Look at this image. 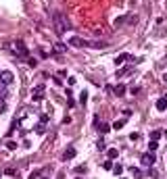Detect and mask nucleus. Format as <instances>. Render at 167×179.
I'll return each instance as SVG.
<instances>
[{"label": "nucleus", "instance_id": "f257e3e1", "mask_svg": "<svg viewBox=\"0 0 167 179\" xmlns=\"http://www.w3.org/2000/svg\"><path fill=\"white\" fill-rule=\"evenodd\" d=\"M52 21H54V27H57V31H59V34H65V31H69V29H71L69 19H67L63 13H54V15H52Z\"/></svg>", "mask_w": 167, "mask_h": 179}, {"label": "nucleus", "instance_id": "f03ea898", "mask_svg": "<svg viewBox=\"0 0 167 179\" xmlns=\"http://www.w3.org/2000/svg\"><path fill=\"white\" fill-rule=\"evenodd\" d=\"M13 79H15V75H13L11 71H2V73H0V85L6 88V85L13 84Z\"/></svg>", "mask_w": 167, "mask_h": 179}, {"label": "nucleus", "instance_id": "7ed1b4c3", "mask_svg": "<svg viewBox=\"0 0 167 179\" xmlns=\"http://www.w3.org/2000/svg\"><path fill=\"white\" fill-rule=\"evenodd\" d=\"M13 48H15V52H17V54H21V56H27V46H25L21 40L13 42Z\"/></svg>", "mask_w": 167, "mask_h": 179}, {"label": "nucleus", "instance_id": "20e7f679", "mask_svg": "<svg viewBox=\"0 0 167 179\" xmlns=\"http://www.w3.org/2000/svg\"><path fill=\"white\" fill-rule=\"evenodd\" d=\"M140 160H142L144 167H153V165H155V154H153V152H146V154H142Z\"/></svg>", "mask_w": 167, "mask_h": 179}, {"label": "nucleus", "instance_id": "39448f33", "mask_svg": "<svg viewBox=\"0 0 167 179\" xmlns=\"http://www.w3.org/2000/svg\"><path fill=\"white\" fill-rule=\"evenodd\" d=\"M32 98H34L36 102H40V100L44 98V85H36V88H34V94H32Z\"/></svg>", "mask_w": 167, "mask_h": 179}, {"label": "nucleus", "instance_id": "423d86ee", "mask_svg": "<svg viewBox=\"0 0 167 179\" xmlns=\"http://www.w3.org/2000/svg\"><path fill=\"white\" fill-rule=\"evenodd\" d=\"M69 44H71L73 48H84V46H86V42H84L82 38H77V36H73L71 40H69Z\"/></svg>", "mask_w": 167, "mask_h": 179}, {"label": "nucleus", "instance_id": "0eeeda50", "mask_svg": "<svg viewBox=\"0 0 167 179\" xmlns=\"http://www.w3.org/2000/svg\"><path fill=\"white\" fill-rule=\"evenodd\" d=\"M88 46H90V48H107L109 44L105 42V40H92V42H90Z\"/></svg>", "mask_w": 167, "mask_h": 179}, {"label": "nucleus", "instance_id": "6e6552de", "mask_svg": "<svg viewBox=\"0 0 167 179\" xmlns=\"http://www.w3.org/2000/svg\"><path fill=\"white\" fill-rule=\"evenodd\" d=\"M113 92H115L117 96H125L128 88H125V84H119V85H115V88H113Z\"/></svg>", "mask_w": 167, "mask_h": 179}, {"label": "nucleus", "instance_id": "1a4fd4ad", "mask_svg": "<svg viewBox=\"0 0 167 179\" xmlns=\"http://www.w3.org/2000/svg\"><path fill=\"white\" fill-rule=\"evenodd\" d=\"M157 110H161V113L167 110V98H159L157 100Z\"/></svg>", "mask_w": 167, "mask_h": 179}, {"label": "nucleus", "instance_id": "9d476101", "mask_svg": "<svg viewBox=\"0 0 167 179\" xmlns=\"http://www.w3.org/2000/svg\"><path fill=\"white\" fill-rule=\"evenodd\" d=\"M73 156H75V148H73V146H69V148L65 150V154H63V158H65V160H71Z\"/></svg>", "mask_w": 167, "mask_h": 179}, {"label": "nucleus", "instance_id": "9b49d317", "mask_svg": "<svg viewBox=\"0 0 167 179\" xmlns=\"http://www.w3.org/2000/svg\"><path fill=\"white\" fill-rule=\"evenodd\" d=\"M125 60H132L130 54H121V56H117V60H115V65H123Z\"/></svg>", "mask_w": 167, "mask_h": 179}, {"label": "nucleus", "instance_id": "f8f14e48", "mask_svg": "<svg viewBox=\"0 0 167 179\" xmlns=\"http://www.w3.org/2000/svg\"><path fill=\"white\" fill-rule=\"evenodd\" d=\"M107 154H109V158H117V156H119V150H117V148H109Z\"/></svg>", "mask_w": 167, "mask_h": 179}, {"label": "nucleus", "instance_id": "ddd939ff", "mask_svg": "<svg viewBox=\"0 0 167 179\" xmlns=\"http://www.w3.org/2000/svg\"><path fill=\"white\" fill-rule=\"evenodd\" d=\"M123 125H125V121L119 119V121H115V123H113V129H117V131H119V129H123Z\"/></svg>", "mask_w": 167, "mask_h": 179}, {"label": "nucleus", "instance_id": "4468645a", "mask_svg": "<svg viewBox=\"0 0 167 179\" xmlns=\"http://www.w3.org/2000/svg\"><path fill=\"white\" fill-rule=\"evenodd\" d=\"M109 129H111V125H109V123H100V125H98V131H100V133H107Z\"/></svg>", "mask_w": 167, "mask_h": 179}, {"label": "nucleus", "instance_id": "2eb2a0df", "mask_svg": "<svg viewBox=\"0 0 167 179\" xmlns=\"http://www.w3.org/2000/svg\"><path fill=\"white\" fill-rule=\"evenodd\" d=\"M96 148H98V150H107V142H105V140L100 138V140L96 142Z\"/></svg>", "mask_w": 167, "mask_h": 179}, {"label": "nucleus", "instance_id": "dca6fc26", "mask_svg": "<svg viewBox=\"0 0 167 179\" xmlns=\"http://www.w3.org/2000/svg\"><path fill=\"white\" fill-rule=\"evenodd\" d=\"M157 148H159V142H157V140H150V144H148V150H150V152H155Z\"/></svg>", "mask_w": 167, "mask_h": 179}, {"label": "nucleus", "instance_id": "f3484780", "mask_svg": "<svg viewBox=\"0 0 167 179\" xmlns=\"http://www.w3.org/2000/svg\"><path fill=\"white\" fill-rule=\"evenodd\" d=\"M132 175H134V179H140L142 177V171L140 169H132Z\"/></svg>", "mask_w": 167, "mask_h": 179}, {"label": "nucleus", "instance_id": "a211bd4d", "mask_svg": "<svg viewBox=\"0 0 167 179\" xmlns=\"http://www.w3.org/2000/svg\"><path fill=\"white\" fill-rule=\"evenodd\" d=\"M6 110V98H0V115Z\"/></svg>", "mask_w": 167, "mask_h": 179}, {"label": "nucleus", "instance_id": "6ab92c4d", "mask_svg": "<svg viewBox=\"0 0 167 179\" xmlns=\"http://www.w3.org/2000/svg\"><path fill=\"white\" fill-rule=\"evenodd\" d=\"M113 173H115V175H121V173H123V167H121V165H115V167H113Z\"/></svg>", "mask_w": 167, "mask_h": 179}, {"label": "nucleus", "instance_id": "aec40b11", "mask_svg": "<svg viewBox=\"0 0 167 179\" xmlns=\"http://www.w3.org/2000/svg\"><path fill=\"white\" fill-rule=\"evenodd\" d=\"M44 125H46V123H38V125H36V131L38 133H44V129H46Z\"/></svg>", "mask_w": 167, "mask_h": 179}, {"label": "nucleus", "instance_id": "412c9836", "mask_svg": "<svg viewBox=\"0 0 167 179\" xmlns=\"http://www.w3.org/2000/svg\"><path fill=\"white\" fill-rule=\"evenodd\" d=\"M159 138H161V131L159 129H155V131L150 133V140H159Z\"/></svg>", "mask_w": 167, "mask_h": 179}, {"label": "nucleus", "instance_id": "4be33fe9", "mask_svg": "<svg viewBox=\"0 0 167 179\" xmlns=\"http://www.w3.org/2000/svg\"><path fill=\"white\" fill-rule=\"evenodd\" d=\"M6 148H9V150H15V148H17V142L9 140V142H6Z\"/></svg>", "mask_w": 167, "mask_h": 179}, {"label": "nucleus", "instance_id": "5701e85b", "mask_svg": "<svg viewBox=\"0 0 167 179\" xmlns=\"http://www.w3.org/2000/svg\"><path fill=\"white\" fill-rule=\"evenodd\" d=\"M86 100H88V92H82V96H80V102H82V104H86Z\"/></svg>", "mask_w": 167, "mask_h": 179}, {"label": "nucleus", "instance_id": "b1692460", "mask_svg": "<svg viewBox=\"0 0 167 179\" xmlns=\"http://www.w3.org/2000/svg\"><path fill=\"white\" fill-rule=\"evenodd\" d=\"M57 50H61V52H65V50H67V46H65L63 42H59V44H57Z\"/></svg>", "mask_w": 167, "mask_h": 179}, {"label": "nucleus", "instance_id": "393cba45", "mask_svg": "<svg viewBox=\"0 0 167 179\" xmlns=\"http://www.w3.org/2000/svg\"><path fill=\"white\" fill-rule=\"evenodd\" d=\"M27 60H29V67H36V65H38L36 59H27Z\"/></svg>", "mask_w": 167, "mask_h": 179}, {"label": "nucleus", "instance_id": "a878e982", "mask_svg": "<svg viewBox=\"0 0 167 179\" xmlns=\"http://www.w3.org/2000/svg\"><path fill=\"white\" fill-rule=\"evenodd\" d=\"M65 75H67V71H65V69H63V71H59V75H57V77H59V79H63V77H65Z\"/></svg>", "mask_w": 167, "mask_h": 179}, {"label": "nucleus", "instance_id": "bb28decb", "mask_svg": "<svg viewBox=\"0 0 167 179\" xmlns=\"http://www.w3.org/2000/svg\"><path fill=\"white\" fill-rule=\"evenodd\" d=\"M163 81H167V73H165V75H163Z\"/></svg>", "mask_w": 167, "mask_h": 179}, {"label": "nucleus", "instance_id": "cd10ccee", "mask_svg": "<svg viewBox=\"0 0 167 179\" xmlns=\"http://www.w3.org/2000/svg\"><path fill=\"white\" fill-rule=\"evenodd\" d=\"M40 179H48V177H40Z\"/></svg>", "mask_w": 167, "mask_h": 179}, {"label": "nucleus", "instance_id": "c85d7f7f", "mask_svg": "<svg viewBox=\"0 0 167 179\" xmlns=\"http://www.w3.org/2000/svg\"><path fill=\"white\" fill-rule=\"evenodd\" d=\"M75 179H82V177H75Z\"/></svg>", "mask_w": 167, "mask_h": 179}, {"label": "nucleus", "instance_id": "c756f323", "mask_svg": "<svg viewBox=\"0 0 167 179\" xmlns=\"http://www.w3.org/2000/svg\"><path fill=\"white\" fill-rule=\"evenodd\" d=\"M165 135H167V129H165Z\"/></svg>", "mask_w": 167, "mask_h": 179}, {"label": "nucleus", "instance_id": "7c9ffc66", "mask_svg": "<svg viewBox=\"0 0 167 179\" xmlns=\"http://www.w3.org/2000/svg\"><path fill=\"white\" fill-rule=\"evenodd\" d=\"M119 179H125V177H119Z\"/></svg>", "mask_w": 167, "mask_h": 179}, {"label": "nucleus", "instance_id": "2f4dec72", "mask_svg": "<svg viewBox=\"0 0 167 179\" xmlns=\"http://www.w3.org/2000/svg\"><path fill=\"white\" fill-rule=\"evenodd\" d=\"M0 175H2V173H0Z\"/></svg>", "mask_w": 167, "mask_h": 179}]
</instances>
